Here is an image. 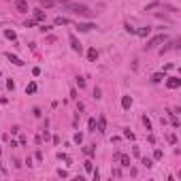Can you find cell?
I'll return each instance as SVG.
<instances>
[{
	"label": "cell",
	"mask_w": 181,
	"mask_h": 181,
	"mask_svg": "<svg viewBox=\"0 0 181 181\" xmlns=\"http://www.w3.org/2000/svg\"><path fill=\"white\" fill-rule=\"evenodd\" d=\"M66 11H70V13L75 15H81V17H92V11L90 7H85V4H79V2H66Z\"/></svg>",
	"instance_id": "1"
},
{
	"label": "cell",
	"mask_w": 181,
	"mask_h": 181,
	"mask_svg": "<svg viewBox=\"0 0 181 181\" xmlns=\"http://www.w3.org/2000/svg\"><path fill=\"white\" fill-rule=\"evenodd\" d=\"M166 41V34H156L153 38H149L147 41V45H145V49H153V47H158V45H162V43Z\"/></svg>",
	"instance_id": "2"
},
{
	"label": "cell",
	"mask_w": 181,
	"mask_h": 181,
	"mask_svg": "<svg viewBox=\"0 0 181 181\" xmlns=\"http://www.w3.org/2000/svg\"><path fill=\"white\" fill-rule=\"evenodd\" d=\"M68 41H70V47H73V51H77V53H81V51H83V45H81V43L77 41V36H75V34H70Z\"/></svg>",
	"instance_id": "3"
},
{
	"label": "cell",
	"mask_w": 181,
	"mask_h": 181,
	"mask_svg": "<svg viewBox=\"0 0 181 181\" xmlns=\"http://www.w3.org/2000/svg\"><path fill=\"white\" fill-rule=\"evenodd\" d=\"M179 85H181L179 77H168V79H166V87H168V90H177Z\"/></svg>",
	"instance_id": "4"
},
{
	"label": "cell",
	"mask_w": 181,
	"mask_h": 181,
	"mask_svg": "<svg viewBox=\"0 0 181 181\" xmlns=\"http://www.w3.org/2000/svg\"><path fill=\"white\" fill-rule=\"evenodd\" d=\"M15 9L21 13H28V0H15Z\"/></svg>",
	"instance_id": "5"
},
{
	"label": "cell",
	"mask_w": 181,
	"mask_h": 181,
	"mask_svg": "<svg viewBox=\"0 0 181 181\" xmlns=\"http://www.w3.org/2000/svg\"><path fill=\"white\" fill-rule=\"evenodd\" d=\"M98 132H100V134L107 132V117H105V115H100V117H98Z\"/></svg>",
	"instance_id": "6"
},
{
	"label": "cell",
	"mask_w": 181,
	"mask_h": 181,
	"mask_svg": "<svg viewBox=\"0 0 181 181\" xmlns=\"http://www.w3.org/2000/svg\"><path fill=\"white\" fill-rule=\"evenodd\" d=\"M96 26L94 24H90V21H85V24H77V30L79 32H90V30H94Z\"/></svg>",
	"instance_id": "7"
},
{
	"label": "cell",
	"mask_w": 181,
	"mask_h": 181,
	"mask_svg": "<svg viewBox=\"0 0 181 181\" xmlns=\"http://www.w3.org/2000/svg\"><path fill=\"white\" fill-rule=\"evenodd\" d=\"M7 58H9V62H11V64H15V66H24V60H19L17 56H13L11 51L7 53Z\"/></svg>",
	"instance_id": "8"
},
{
	"label": "cell",
	"mask_w": 181,
	"mask_h": 181,
	"mask_svg": "<svg viewBox=\"0 0 181 181\" xmlns=\"http://www.w3.org/2000/svg\"><path fill=\"white\" fill-rule=\"evenodd\" d=\"M130 107H132V98H130V96H124V98H122V109H124V111H128Z\"/></svg>",
	"instance_id": "9"
},
{
	"label": "cell",
	"mask_w": 181,
	"mask_h": 181,
	"mask_svg": "<svg viewBox=\"0 0 181 181\" xmlns=\"http://www.w3.org/2000/svg\"><path fill=\"white\" fill-rule=\"evenodd\" d=\"M173 47H179V45H177V41H173V43H166V45H164V47L160 49V53H162V56H164V53H166V51H171V49H173Z\"/></svg>",
	"instance_id": "10"
},
{
	"label": "cell",
	"mask_w": 181,
	"mask_h": 181,
	"mask_svg": "<svg viewBox=\"0 0 181 181\" xmlns=\"http://www.w3.org/2000/svg\"><path fill=\"white\" fill-rule=\"evenodd\" d=\"M96 58H98V51L94 47L92 49H87V60H90V62H96Z\"/></svg>",
	"instance_id": "11"
},
{
	"label": "cell",
	"mask_w": 181,
	"mask_h": 181,
	"mask_svg": "<svg viewBox=\"0 0 181 181\" xmlns=\"http://www.w3.org/2000/svg\"><path fill=\"white\" fill-rule=\"evenodd\" d=\"M149 32H151V28L147 26V28H139V30H134V34H139V36H149Z\"/></svg>",
	"instance_id": "12"
},
{
	"label": "cell",
	"mask_w": 181,
	"mask_h": 181,
	"mask_svg": "<svg viewBox=\"0 0 181 181\" xmlns=\"http://www.w3.org/2000/svg\"><path fill=\"white\" fill-rule=\"evenodd\" d=\"M53 24H56V26H68L70 21H68L66 17H56V21H53Z\"/></svg>",
	"instance_id": "13"
},
{
	"label": "cell",
	"mask_w": 181,
	"mask_h": 181,
	"mask_svg": "<svg viewBox=\"0 0 181 181\" xmlns=\"http://www.w3.org/2000/svg\"><path fill=\"white\" fill-rule=\"evenodd\" d=\"M162 79H166V77H164V73H156V75L151 77V81H153V83H160Z\"/></svg>",
	"instance_id": "14"
},
{
	"label": "cell",
	"mask_w": 181,
	"mask_h": 181,
	"mask_svg": "<svg viewBox=\"0 0 181 181\" xmlns=\"http://www.w3.org/2000/svg\"><path fill=\"white\" fill-rule=\"evenodd\" d=\"M171 124H173V128H179V117H177V113H171Z\"/></svg>",
	"instance_id": "15"
},
{
	"label": "cell",
	"mask_w": 181,
	"mask_h": 181,
	"mask_svg": "<svg viewBox=\"0 0 181 181\" xmlns=\"http://www.w3.org/2000/svg\"><path fill=\"white\" fill-rule=\"evenodd\" d=\"M87 128H90V132H96V119H94V117L87 122Z\"/></svg>",
	"instance_id": "16"
},
{
	"label": "cell",
	"mask_w": 181,
	"mask_h": 181,
	"mask_svg": "<svg viewBox=\"0 0 181 181\" xmlns=\"http://www.w3.org/2000/svg\"><path fill=\"white\" fill-rule=\"evenodd\" d=\"M34 19H36V21H43V19H45V11H36V13H34Z\"/></svg>",
	"instance_id": "17"
},
{
	"label": "cell",
	"mask_w": 181,
	"mask_h": 181,
	"mask_svg": "<svg viewBox=\"0 0 181 181\" xmlns=\"http://www.w3.org/2000/svg\"><path fill=\"white\" fill-rule=\"evenodd\" d=\"M4 36H7V38H11V41H15V38H17V34H15L13 30H4Z\"/></svg>",
	"instance_id": "18"
},
{
	"label": "cell",
	"mask_w": 181,
	"mask_h": 181,
	"mask_svg": "<svg viewBox=\"0 0 181 181\" xmlns=\"http://www.w3.org/2000/svg\"><path fill=\"white\" fill-rule=\"evenodd\" d=\"M38 2H41L43 7H53V4H56V0H38Z\"/></svg>",
	"instance_id": "19"
},
{
	"label": "cell",
	"mask_w": 181,
	"mask_h": 181,
	"mask_svg": "<svg viewBox=\"0 0 181 181\" xmlns=\"http://www.w3.org/2000/svg\"><path fill=\"white\" fill-rule=\"evenodd\" d=\"M26 92H28V94H34V92H36V83H28Z\"/></svg>",
	"instance_id": "20"
},
{
	"label": "cell",
	"mask_w": 181,
	"mask_h": 181,
	"mask_svg": "<svg viewBox=\"0 0 181 181\" xmlns=\"http://www.w3.org/2000/svg\"><path fill=\"white\" fill-rule=\"evenodd\" d=\"M83 153H85V156H94V147H92V145H87L85 149H83Z\"/></svg>",
	"instance_id": "21"
},
{
	"label": "cell",
	"mask_w": 181,
	"mask_h": 181,
	"mask_svg": "<svg viewBox=\"0 0 181 181\" xmlns=\"http://www.w3.org/2000/svg\"><path fill=\"white\" fill-rule=\"evenodd\" d=\"M143 124H145L147 130H151V122H149V117H147V115H143Z\"/></svg>",
	"instance_id": "22"
},
{
	"label": "cell",
	"mask_w": 181,
	"mask_h": 181,
	"mask_svg": "<svg viewBox=\"0 0 181 181\" xmlns=\"http://www.w3.org/2000/svg\"><path fill=\"white\" fill-rule=\"evenodd\" d=\"M77 85H79L81 90H83V87H85V79H83V77H77Z\"/></svg>",
	"instance_id": "23"
},
{
	"label": "cell",
	"mask_w": 181,
	"mask_h": 181,
	"mask_svg": "<svg viewBox=\"0 0 181 181\" xmlns=\"http://www.w3.org/2000/svg\"><path fill=\"white\" fill-rule=\"evenodd\" d=\"M85 171H87V173L94 171V164H92V160H87V162H85Z\"/></svg>",
	"instance_id": "24"
},
{
	"label": "cell",
	"mask_w": 181,
	"mask_h": 181,
	"mask_svg": "<svg viewBox=\"0 0 181 181\" xmlns=\"http://www.w3.org/2000/svg\"><path fill=\"white\" fill-rule=\"evenodd\" d=\"M119 160H122V166H130V160L126 156H119Z\"/></svg>",
	"instance_id": "25"
},
{
	"label": "cell",
	"mask_w": 181,
	"mask_h": 181,
	"mask_svg": "<svg viewBox=\"0 0 181 181\" xmlns=\"http://www.w3.org/2000/svg\"><path fill=\"white\" fill-rule=\"evenodd\" d=\"M166 139H168V143H171V145H175V143H177V136H175V134H168Z\"/></svg>",
	"instance_id": "26"
},
{
	"label": "cell",
	"mask_w": 181,
	"mask_h": 181,
	"mask_svg": "<svg viewBox=\"0 0 181 181\" xmlns=\"http://www.w3.org/2000/svg\"><path fill=\"white\" fill-rule=\"evenodd\" d=\"M162 156H164V153H162L160 149H156V151H153V158H156V160H162Z\"/></svg>",
	"instance_id": "27"
},
{
	"label": "cell",
	"mask_w": 181,
	"mask_h": 181,
	"mask_svg": "<svg viewBox=\"0 0 181 181\" xmlns=\"http://www.w3.org/2000/svg\"><path fill=\"white\" fill-rule=\"evenodd\" d=\"M81 141H83V134L77 132V134H75V143H81Z\"/></svg>",
	"instance_id": "28"
},
{
	"label": "cell",
	"mask_w": 181,
	"mask_h": 181,
	"mask_svg": "<svg viewBox=\"0 0 181 181\" xmlns=\"http://www.w3.org/2000/svg\"><path fill=\"white\" fill-rule=\"evenodd\" d=\"M124 136H126V139H130V141H134V134L130 132V130H126V132H124Z\"/></svg>",
	"instance_id": "29"
},
{
	"label": "cell",
	"mask_w": 181,
	"mask_h": 181,
	"mask_svg": "<svg viewBox=\"0 0 181 181\" xmlns=\"http://www.w3.org/2000/svg\"><path fill=\"white\" fill-rule=\"evenodd\" d=\"M143 164H145V166H147V168H149V166H153V162L149 160V158H143Z\"/></svg>",
	"instance_id": "30"
},
{
	"label": "cell",
	"mask_w": 181,
	"mask_h": 181,
	"mask_svg": "<svg viewBox=\"0 0 181 181\" xmlns=\"http://www.w3.org/2000/svg\"><path fill=\"white\" fill-rule=\"evenodd\" d=\"M94 98H102V92H100V87H96V90H94Z\"/></svg>",
	"instance_id": "31"
},
{
	"label": "cell",
	"mask_w": 181,
	"mask_h": 181,
	"mask_svg": "<svg viewBox=\"0 0 181 181\" xmlns=\"http://www.w3.org/2000/svg\"><path fill=\"white\" fill-rule=\"evenodd\" d=\"M34 24H36V19H28V21H26V28H32Z\"/></svg>",
	"instance_id": "32"
},
{
	"label": "cell",
	"mask_w": 181,
	"mask_h": 181,
	"mask_svg": "<svg viewBox=\"0 0 181 181\" xmlns=\"http://www.w3.org/2000/svg\"><path fill=\"white\" fill-rule=\"evenodd\" d=\"M58 175H60V177H62V179H64V177H68V173H66V171H62V168H60V171H58Z\"/></svg>",
	"instance_id": "33"
},
{
	"label": "cell",
	"mask_w": 181,
	"mask_h": 181,
	"mask_svg": "<svg viewBox=\"0 0 181 181\" xmlns=\"http://www.w3.org/2000/svg\"><path fill=\"white\" fill-rule=\"evenodd\" d=\"M7 87H9V90H13V87H15V81L9 79V81H7Z\"/></svg>",
	"instance_id": "34"
},
{
	"label": "cell",
	"mask_w": 181,
	"mask_h": 181,
	"mask_svg": "<svg viewBox=\"0 0 181 181\" xmlns=\"http://www.w3.org/2000/svg\"><path fill=\"white\" fill-rule=\"evenodd\" d=\"M56 2H68V0H56Z\"/></svg>",
	"instance_id": "35"
}]
</instances>
